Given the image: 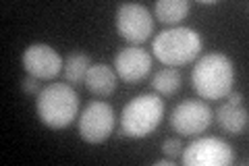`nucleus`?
Instances as JSON below:
<instances>
[{
    "mask_svg": "<svg viewBox=\"0 0 249 166\" xmlns=\"http://www.w3.org/2000/svg\"><path fill=\"white\" fill-rule=\"evenodd\" d=\"M191 83L199 98L222 100L232 92L235 65L222 52H208L199 56L191 71Z\"/></svg>",
    "mask_w": 249,
    "mask_h": 166,
    "instance_id": "f257e3e1",
    "label": "nucleus"
},
{
    "mask_svg": "<svg viewBox=\"0 0 249 166\" xmlns=\"http://www.w3.org/2000/svg\"><path fill=\"white\" fill-rule=\"evenodd\" d=\"M201 48H204V39L193 27L175 25L170 29L160 31L152 42V52L162 65L166 67H183L196 60Z\"/></svg>",
    "mask_w": 249,
    "mask_h": 166,
    "instance_id": "f03ea898",
    "label": "nucleus"
},
{
    "mask_svg": "<svg viewBox=\"0 0 249 166\" xmlns=\"http://www.w3.org/2000/svg\"><path fill=\"white\" fill-rule=\"evenodd\" d=\"M36 112L48 129H67L79 116V96L69 83H50L37 93Z\"/></svg>",
    "mask_w": 249,
    "mask_h": 166,
    "instance_id": "7ed1b4c3",
    "label": "nucleus"
},
{
    "mask_svg": "<svg viewBox=\"0 0 249 166\" xmlns=\"http://www.w3.org/2000/svg\"><path fill=\"white\" fill-rule=\"evenodd\" d=\"M164 118V102L156 93L135 96L123 108L121 135L129 139H145L158 129Z\"/></svg>",
    "mask_w": 249,
    "mask_h": 166,
    "instance_id": "20e7f679",
    "label": "nucleus"
},
{
    "mask_svg": "<svg viewBox=\"0 0 249 166\" xmlns=\"http://www.w3.org/2000/svg\"><path fill=\"white\" fill-rule=\"evenodd\" d=\"M114 125H116L114 108L108 102L96 100V102H89L81 110L79 121H77V131H79V137L85 144L96 146V144H104L112 135Z\"/></svg>",
    "mask_w": 249,
    "mask_h": 166,
    "instance_id": "39448f33",
    "label": "nucleus"
},
{
    "mask_svg": "<svg viewBox=\"0 0 249 166\" xmlns=\"http://www.w3.org/2000/svg\"><path fill=\"white\" fill-rule=\"evenodd\" d=\"M185 166H231L235 162V149L220 137H197L181 152Z\"/></svg>",
    "mask_w": 249,
    "mask_h": 166,
    "instance_id": "423d86ee",
    "label": "nucleus"
},
{
    "mask_svg": "<svg viewBox=\"0 0 249 166\" xmlns=\"http://www.w3.org/2000/svg\"><path fill=\"white\" fill-rule=\"evenodd\" d=\"M116 31L129 44H143L154 34V17L147 6L137 2H123L116 9Z\"/></svg>",
    "mask_w": 249,
    "mask_h": 166,
    "instance_id": "0eeeda50",
    "label": "nucleus"
},
{
    "mask_svg": "<svg viewBox=\"0 0 249 166\" xmlns=\"http://www.w3.org/2000/svg\"><path fill=\"white\" fill-rule=\"evenodd\" d=\"M212 121V108L201 100H183L170 114V127L183 137H199L208 131Z\"/></svg>",
    "mask_w": 249,
    "mask_h": 166,
    "instance_id": "6e6552de",
    "label": "nucleus"
},
{
    "mask_svg": "<svg viewBox=\"0 0 249 166\" xmlns=\"http://www.w3.org/2000/svg\"><path fill=\"white\" fill-rule=\"evenodd\" d=\"M21 65L27 75L40 79V81H50V79L58 77L62 67H65V60L60 58V54L52 46L36 42L23 50Z\"/></svg>",
    "mask_w": 249,
    "mask_h": 166,
    "instance_id": "1a4fd4ad",
    "label": "nucleus"
},
{
    "mask_svg": "<svg viewBox=\"0 0 249 166\" xmlns=\"http://www.w3.org/2000/svg\"><path fill=\"white\" fill-rule=\"evenodd\" d=\"M114 71L119 79L124 83H137L152 71V54L139 48V46H127L121 48L114 56Z\"/></svg>",
    "mask_w": 249,
    "mask_h": 166,
    "instance_id": "9d476101",
    "label": "nucleus"
},
{
    "mask_svg": "<svg viewBox=\"0 0 249 166\" xmlns=\"http://www.w3.org/2000/svg\"><path fill=\"white\" fill-rule=\"evenodd\" d=\"M214 118L218 127L227 131L229 135H241V133L247 131V125H249L247 108L243 104H231V102H224V104L218 106Z\"/></svg>",
    "mask_w": 249,
    "mask_h": 166,
    "instance_id": "9b49d317",
    "label": "nucleus"
},
{
    "mask_svg": "<svg viewBox=\"0 0 249 166\" xmlns=\"http://www.w3.org/2000/svg\"><path fill=\"white\" fill-rule=\"evenodd\" d=\"M116 81H119V75H116L114 69L104 65V62H96V65L89 67L83 83L93 96L106 98L116 92Z\"/></svg>",
    "mask_w": 249,
    "mask_h": 166,
    "instance_id": "f8f14e48",
    "label": "nucleus"
},
{
    "mask_svg": "<svg viewBox=\"0 0 249 166\" xmlns=\"http://www.w3.org/2000/svg\"><path fill=\"white\" fill-rule=\"evenodd\" d=\"M189 9H191L189 0H158L154 4L156 17H158L160 23H164V25H177V23H181L187 17Z\"/></svg>",
    "mask_w": 249,
    "mask_h": 166,
    "instance_id": "ddd939ff",
    "label": "nucleus"
},
{
    "mask_svg": "<svg viewBox=\"0 0 249 166\" xmlns=\"http://www.w3.org/2000/svg\"><path fill=\"white\" fill-rule=\"evenodd\" d=\"M91 67L89 56L83 52H71L69 56L65 58V67H62V75L69 83H83L85 81V75Z\"/></svg>",
    "mask_w": 249,
    "mask_h": 166,
    "instance_id": "4468645a",
    "label": "nucleus"
},
{
    "mask_svg": "<svg viewBox=\"0 0 249 166\" xmlns=\"http://www.w3.org/2000/svg\"><path fill=\"white\" fill-rule=\"evenodd\" d=\"M181 81H183V77L178 73V69L166 67L154 75L152 85H154L156 92L162 93V96H173V93L178 92V88H181Z\"/></svg>",
    "mask_w": 249,
    "mask_h": 166,
    "instance_id": "2eb2a0df",
    "label": "nucleus"
},
{
    "mask_svg": "<svg viewBox=\"0 0 249 166\" xmlns=\"http://www.w3.org/2000/svg\"><path fill=\"white\" fill-rule=\"evenodd\" d=\"M162 154H164L166 158H177V156H181L183 152V141L181 139H175V137H168L162 141Z\"/></svg>",
    "mask_w": 249,
    "mask_h": 166,
    "instance_id": "dca6fc26",
    "label": "nucleus"
},
{
    "mask_svg": "<svg viewBox=\"0 0 249 166\" xmlns=\"http://www.w3.org/2000/svg\"><path fill=\"white\" fill-rule=\"evenodd\" d=\"M21 90L25 92V93H40L42 92V88H40V79H36V77H31V75H27L25 79L21 81Z\"/></svg>",
    "mask_w": 249,
    "mask_h": 166,
    "instance_id": "f3484780",
    "label": "nucleus"
},
{
    "mask_svg": "<svg viewBox=\"0 0 249 166\" xmlns=\"http://www.w3.org/2000/svg\"><path fill=\"white\" fill-rule=\"evenodd\" d=\"M227 102H231V104H243V96L239 92H231L227 96Z\"/></svg>",
    "mask_w": 249,
    "mask_h": 166,
    "instance_id": "a211bd4d",
    "label": "nucleus"
},
{
    "mask_svg": "<svg viewBox=\"0 0 249 166\" xmlns=\"http://www.w3.org/2000/svg\"><path fill=\"white\" fill-rule=\"evenodd\" d=\"M156 166H175V158H164V160H158Z\"/></svg>",
    "mask_w": 249,
    "mask_h": 166,
    "instance_id": "6ab92c4d",
    "label": "nucleus"
}]
</instances>
